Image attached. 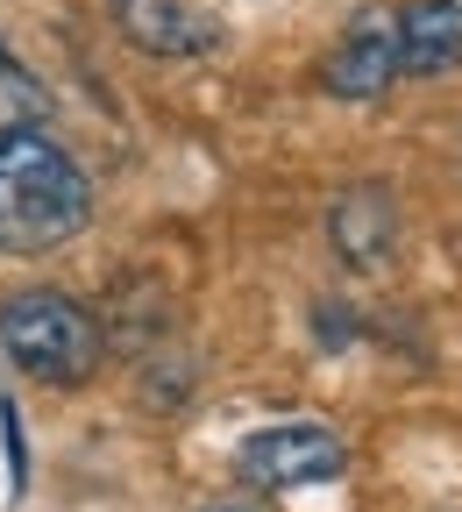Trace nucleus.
Segmentation results:
<instances>
[{
  "mask_svg": "<svg viewBox=\"0 0 462 512\" xmlns=\"http://www.w3.org/2000/svg\"><path fill=\"white\" fill-rule=\"evenodd\" d=\"M114 22L150 57H200L214 43V22L192 0H114Z\"/></svg>",
  "mask_w": 462,
  "mask_h": 512,
  "instance_id": "nucleus-5",
  "label": "nucleus"
},
{
  "mask_svg": "<svg viewBox=\"0 0 462 512\" xmlns=\"http://www.w3.org/2000/svg\"><path fill=\"white\" fill-rule=\"evenodd\" d=\"M0 342H8V356L43 377V384H86L100 370V328L93 313L72 299V292H15L8 306H0Z\"/></svg>",
  "mask_w": 462,
  "mask_h": 512,
  "instance_id": "nucleus-2",
  "label": "nucleus"
},
{
  "mask_svg": "<svg viewBox=\"0 0 462 512\" xmlns=\"http://www.w3.org/2000/svg\"><path fill=\"white\" fill-rule=\"evenodd\" d=\"M406 72V43H399V8L391 0H377V8H363L349 29H342V43H335V57H327V93L335 100H377V93H391V79Z\"/></svg>",
  "mask_w": 462,
  "mask_h": 512,
  "instance_id": "nucleus-4",
  "label": "nucleus"
},
{
  "mask_svg": "<svg viewBox=\"0 0 462 512\" xmlns=\"http://www.w3.org/2000/svg\"><path fill=\"white\" fill-rule=\"evenodd\" d=\"M214 512H242V505H214Z\"/></svg>",
  "mask_w": 462,
  "mask_h": 512,
  "instance_id": "nucleus-9",
  "label": "nucleus"
},
{
  "mask_svg": "<svg viewBox=\"0 0 462 512\" xmlns=\"http://www.w3.org/2000/svg\"><path fill=\"white\" fill-rule=\"evenodd\" d=\"M86 221H93V185L72 164V150L50 143L43 128L0 143V249L43 256L72 242Z\"/></svg>",
  "mask_w": 462,
  "mask_h": 512,
  "instance_id": "nucleus-1",
  "label": "nucleus"
},
{
  "mask_svg": "<svg viewBox=\"0 0 462 512\" xmlns=\"http://www.w3.org/2000/svg\"><path fill=\"white\" fill-rule=\"evenodd\" d=\"M399 43H406V72L434 79L462 57V0H406L399 8Z\"/></svg>",
  "mask_w": 462,
  "mask_h": 512,
  "instance_id": "nucleus-7",
  "label": "nucleus"
},
{
  "mask_svg": "<svg viewBox=\"0 0 462 512\" xmlns=\"http://www.w3.org/2000/svg\"><path fill=\"white\" fill-rule=\"evenodd\" d=\"M43 114H50V93H43V79L29 72V64L0 43V143L8 136H29V128H43Z\"/></svg>",
  "mask_w": 462,
  "mask_h": 512,
  "instance_id": "nucleus-8",
  "label": "nucleus"
},
{
  "mask_svg": "<svg viewBox=\"0 0 462 512\" xmlns=\"http://www.w3.org/2000/svg\"><path fill=\"white\" fill-rule=\"evenodd\" d=\"M242 477L263 484V491H299V484H327V477H342L349 463V448L335 427H320V420H278V427H256L242 441Z\"/></svg>",
  "mask_w": 462,
  "mask_h": 512,
  "instance_id": "nucleus-3",
  "label": "nucleus"
},
{
  "mask_svg": "<svg viewBox=\"0 0 462 512\" xmlns=\"http://www.w3.org/2000/svg\"><path fill=\"white\" fill-rule=\"evenodd\" d=\"M327 235H335L342 264L377 271L384 256H391V242H399V207H391L384 185H356V192H342V200H335V214H327Z\"/></svg>",
  "mask_w": 462,
  "mask_h": 512,
  "instance_id": "nucleus-6",
  "label": "nucleus"
}]
</instances>
